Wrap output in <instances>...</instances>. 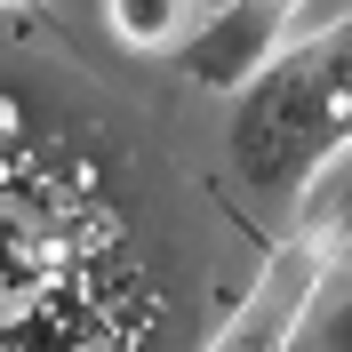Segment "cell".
Masks as SVG:
<instances>
[{
	"label": "cell",
	"instance_id": "1",
	"mask_svg": "<svg viewBox=\"0 0 352 352\" xmlns=\"http://www.w3.org/2000/svg\"><path fill=\"white\" fill-rule=\"evenodd\" d=\"M352 144V16L280 48L232 88V168L256 200H296Z\"/></svg>",
	"mask_w": 352,
	"mask_h": 352
},
{
	"label": "cell",
	"instance_id": "2",
	"mask_svg": "<svg viewBox=\"0 0 352 352\" xmlns=\"http://www.w3.org/2000/svg\"><path fill=\"white\" fill-rule=\"evenodd\" d=\"M305 16V0H217V16L184 24V41H176V65L184 80L208 88V96H232V88L256 80V65H272L288 48Z\"/></svg>",
	"mask_w": 352,
	"mask_h": 352
},
{
	"label": "cell",
	"instance_id": "3",
	"mask_svg": "<svg viewBox=\"0 0 352 352\" xmlns=\"http://www.w3.org/2000/svg\"><path fill=\"white\" fill-rule=\"evenodd\" d=\"M320 280H329V248L312 241V232H296V241H288L280 256L256 272L248 305L224 320V336H217L208 352H296V336H305V312H312V296H320Z\"/></svg>",
	"mask_w": 352,
	"mask_h": 352
},
{
	"label": "cell",
	"instance_id": "4",
	"mask_svg": "<svg viewBox=\"0 0 352 352\" xmlns=\"http://www.w3.org/2000/svg\"><path fill=\"white\" fill-rule=\"evenodd\" d=\"M296 217H305L296 232H312V241L329 248V264H352V144L296 192Z\"/></svg>",
	"mask_w": 352,
	"mask_h": 352
},
{
	"label": "cell",
	"instance_id": "5",
	"mask_svg": "<svg viewBox=\"0 0 352 352\" xmlns=\"http://www.w3.org/2000/svg\"><path fill=\"white\" fill-rule=\"evenodd\" d=\"M104 16H112V41L129 48H176L184 24L200 16V0H104Z\"/></svg>",
	"mask_w": 352,
	"mask_h": 352
},
{
	"label": "cell",
	"instance_id": "6",
	"mask_svg": "<svg viewBox=\"0 0 352 352\" xmlns=\"http://www.w3.org/2000/svg\"><path fill=\"white\" fill-rule=\"evenodd\" d=\"M320 352H352V296H336L320 312Z\"/></svg>",
	"mask_w": 352,
	"mask_h": 352
}]
</instances>
